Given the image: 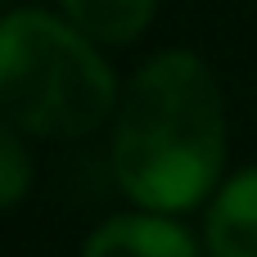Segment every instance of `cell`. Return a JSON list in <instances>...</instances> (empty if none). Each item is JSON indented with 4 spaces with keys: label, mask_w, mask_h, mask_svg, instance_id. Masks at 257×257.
Instances as JSON below:
<instances>
[{
    "label": "cell",
    "mask_w": 257,
    "mask_h": 257,
    "mask_svg": "<svg viewBox=\"0 0 257 257\" xmlns=\"http://www.w3.org/2000/svg\"><path fill=\"white\" fill-rule=\"evenodd\" d=\"M226 167V99L194 50H158L131 77L113 122V176L145 212H190Z\"/></svg>",
    "instance_id": "1"
},
{
    "label": "cell",
    "mask_w": 257,
    "mask_h": 257,
    "mask_svg": "<svg viewBox=\"0 0 257 257\" xmlns=\"http://www.w3.org/2000/svg\"><path fill=\"white\" fill-rule=\"evenodd\" d=\"M117 77L99 45L45 9L0 18V113L41 140H81L117 113Z\"/></svg>",
    "instance_id": "2"
},
{
    "label": "cell",
    "mask_w": 257,
    "mask_h": 257,
    "mask_svg": "<svg viewBox=\"0 0 257 257\" xmlns=\"http://www.w3.org/2000/svg\"><path fill=\"white\" fill-rule=\"evenodd\" d=\"M81 257H199V239L167 212H122L95 226Z\"/></svg>",
    "instance_id": "3"
},
{
    "label": "cell",
    "mask_w": 257,
    "mask_h": 257,
    "mask_svg": "<svg viewBox=\"0 0 257 257\" xmlns=\"http://www.w3.org/2000/svg\"><path fill=\"white\" fill-rule=\"evenodd\" d=\"M203 244L212 257H257V167L235 172L212 194Z\"/></svg>",
    "instance_id": "4"
},
{
    "label": "cell",
    "mask_w": 257,
    "mask_h": 257,
    "mask_svg": "<svg viewBox=\"0 0 257 257\" xmlns=\"http://www.w3.org/2000/svg\"><path fill=\"white\" fill-rule=\"evenodd\" d=\"M63 18L95 45H131L158 14V0H59Z\"/></svg>",
    "instance_id": "5"
},
{
    "label": "cell",
    "mask_w": 257,
    "mask_h": 257,
    "mask_svg": "<svg viewBox=\"0 0 257 257\" xmlns=\"http://www.w3.org/2000/svg\"><path fill=\"white\" fill-rule=\"evenodd\" d=\"M32 190V154L23 145V131L0 113V212L23 203Z\"/></svg>",
    "instance_id": "6"
},
{
    "label": "cell",
    "mask_w": 257,
    "mask_h": 257,
    "mask_svg": "<svg viewBox=\"0 0 257 257\" xmlns=\"http://www.w3.org/2000/svg\"><path fill=\"white\" fill-rule=\"evenodd\" d=\"M0 5H9V0H0Z\"/></svg>",
    "instance_id": "7"
}]
</instances>
